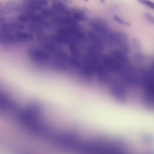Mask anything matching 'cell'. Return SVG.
Segmentation results:
<instances>
[{"label": "cell", "mask_w": 154, "mask_h": 154, "mask_svg": "<svg viewBox=\"0 0 154 154\" xmlns=\"http://www.w3.org/2000/svg\"><path fill=\"white\" fill-rule=\"evenodd\" d=\"M144 15L149 21L153 23H154V18L152 14L148 12H145L144 13Z\"/></svg>", "instance_id": "12"}, {"label": "cell", "mask_w": 154, "mask_h": 154, "mask_svg": "<svg viewBox=\"0 0 154 154\" xmlns=\"http://www.w3.org/2000/svg\"><path fill=\"white\" fill-rule=\"evenodd\" d=\"M140 3L151 8L154 9V4L152 1L149 0H137Z\"/></svg>", "instance_id": "11"}, {"label": "cell", "mask_w": 154, "mask_h": 154, "mask_svg": "<svg viewBox=\"0 0 154 154\" xmlns=\"http://www.w3.org/2000/svg\"><path fill=\"white\" fill-rule=\"evenodd\" d=\"M113 18L115 21L120 24L125 25L129 26H130L131 25V24L129 22L123 20L116 15H115L113 17Z\"/></svg>", "instance_id": "10"}, {"label": "cell", "mask_w": 154, "mask_h": 154, "mask_svg": "<svg viewBox=\"0 0 154 154\" xmlns=\"http://www.w3.org/2000/svg\"><path fill=\"white\" fill-rule=\"evenodd\" d=\"M12 12L6 4H5L0 2V13L9 14Z\"/></svg>", "instance_id": "9"}, {"label": "cell", "mask_w": 154, "mask_h": 154, "mask_svg": "<svg viewBox=\"0 0 154 154\" xmlns=\"http://www.w3.org/2000/svg\"><path fill=\"white\" fill-rule=\"evenodd\" d=\"M6 5L12 11L20 13L21 10V6L17 3L13 1H9L6 3Z\"/></svg>", "instance_id": "7"}, {"label": "cell", "mask_w": 154, "mask_h": 154, "mask_svg": "<svg viewBox=\"0 0 154 154\" xmlns=\"http://www.w3.org/2000/svg\"><path fill=\"white\" fill-rule=\"evenodd\" d=\"M41 14L44 17H55L57 15L56 11L53 8H44L41 10Z\"/></svg>", "instance_id": "6"}, {"label": "cell", "mask_w": 154, "mask_h": 154, "mask_svg": "<svg viewBox=\"0 0 154 154\" xmlns=\"http://www.w3.org/2000/svg\"><path fill=\"white\" fill-rule=\"evenodd\" d=\"M6 20V16L3 14L0 13V24L5 22Z\"/></svg>", "instance_id": "13"}, {"label": "cell", "mask_w": 154, "mask_h": 154, "mask_svg": "<svg viewBox=\"0 0 154 154\" xmlns=\"http://www.w3.org/2000/svg\"><path fill=\"white\" fill-rule=\"evenodd\" d=\"M63 1L67 4H70L72 2V0H63Z\"/></svg>", "instance_id": "14"}, {"label": "cell", "mask_w": 154, "mask_h": 154, "mask_svg": "<svg viewBox=\"0 0 154 154\" xmlns=\"http://www.w3.org/2000/svg\"><path fill=\"white\" fill-rule=\"evenodd\" d=\"M76 21H85L87 19L86 14L84 11L79 8H73L70 11V14Z\"/></svg>", "instance_id": "4"}, {"label": "cell", "mask_w": 154, "mask_h": 154, "mask_svg": "<svg viewBox=\"0 0 154 154\" xmlns=\"http://www.w3.org/2000/svg\"><path fill=\"white\" fill-rule=\"evenodd\" d=\"M48 3L47 0H23L21 14L34 13Z\"/></svg>", "instance_id": "1"}, {"label": "cell", "mask_w": 154, "mask_h": 154, "mask_svg": "<svg viewBox=\"0 0 154 154\" xmlns=\"http://www.w3.org/2000/svg\"><path fill=\"white\" fill-rule=\"evenodd\" d=\"M0 43L10 45L19 43L14 33H8L0 31Z\"/></svg>", "instance_id": "3"}, {"label": "cell", "mask_w": 154, "mask_h": 154, "mask_svg": "<svg viewBox=\"0 0 154 154\" xmlns=\"http://www.w3.org/2000/svg\"><path fill=\"white\" fill-rule=\"evenodd\" d=\"M85 1V2H88V0H84Z\"/></svg>", "instance_id": "16"}, {"label": "cell", "mask_w": 154, "mask_h": 154, "mask_svg": "<svg viewBox=\"0 0 154 154\" xmlns=\"http://www.w3.org/2000/svg\"><path fill=\"white\" fill-rule=\"evenodd\" d=\"M0 31L8 33H11L13 32L12 27L8 23L4 22L0 24Z\"/></svg>", "instance_id": "8"}, {"label": "cell", "mask_w": 154, "mask_h": 154, "mask_svg": "<svg viewBox=\"0 0 154 154\" xmlns=\"http://www.w3.org/2000/svg\"><path fill=\"white\" fill-rule=\"evenodd\" d=\"M9 23L11 26L14 31H21L25 28V26L23 23L20 22L18 19L12 18L10 19Z\"/></svg>", "instance_id": "5"}, {"label": "cell", "mask_w": 154, "mask_h": 154, "mask_svg": "<svg viewBox=\"0 0 154 154\" xmlns=\"http://www.w3.org/2000/svg\"><path fill=\"white\" fill-rule=\"evenodd\" d=\"M52 8L57 13L56 16L62 15H70V10L61 1L52 0Z\"/></svg>", "instance_id": "2"}, {"label": "cell", "mask_w": 154, "mask_h": 154, "mask_svg": "<svg viewBox=\"0 0 154 154\" xmlns=\"http://www.w3.org/2000/svg\"><path fill=\"white\" fill-rule=\"evenodd\" d=\"M100 2L103 4H105L106 3V1L105 0H100Z\"/></svg>", "instance_id": "15"}]
</instances>
